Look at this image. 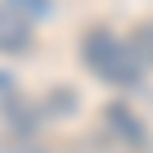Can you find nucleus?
<instances>
[{"label":"nucleus","mask_w":153,"mask_h":153,"mask_svg":"<svg viewBox=\"0 0 153 153\" xmlns=\"http://www.w3.org/2000/svg\"><path fill=\"white\" fill-rule=\"evenodd\" d=\"M86 63L104 76V81H113V86H135L140 72H144L135 45H126V41H117L108 32H90L86 36Z\"/></svg>","instance_id":"1"},{"label":"nucleus","mask_w":153,"mask_h":153,"mask_svg":"<svg viewBox=\"0 0 153 153\" xmlns=\"http://www.w3.org/2000/svg\"><path fill=\"white\" fill-rule=\"evenodd\" d=\"M27 36H32L27 18L18 9H9V5H0V50L18 54V50H27Z\"/></svg>","instance_id":"2"},{"label":"nucleus","mask_w":153,"mask_h":153,"mask_svg":"<svg viewBox=\"0 0 153 153\" xmlns=\"http://www.w3.org/2000/svg\"><path fill=\"white\" fill-rule=\"evenodd\" d=\"M135 54H140V63H144V59H153V23L135 32Z\"/></svg>","instance_id":"3"},{"label":"nucleus","mask_w":153,"mask_h":153,"mask_svg":"<svg viewBox=\"0 0 153 153\" xmlns=\"http://www.w3.org/2000/svg\"><path fill=\"white\" fill-rule=\"evenodd\" d=\"M5 5H9V9H18L23 18H27V14H45V0H5Z\"/></svg>","instance_id":"4"}]
</instances>
